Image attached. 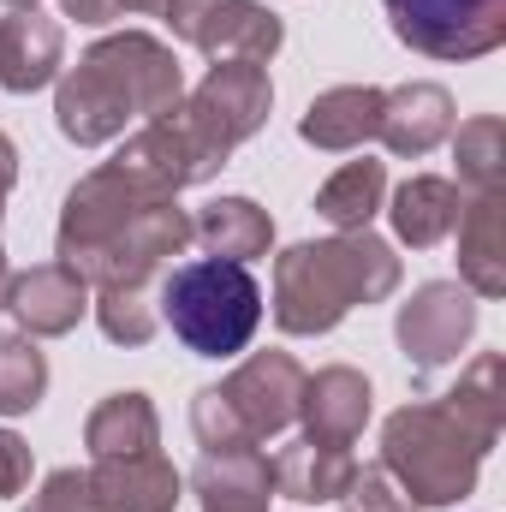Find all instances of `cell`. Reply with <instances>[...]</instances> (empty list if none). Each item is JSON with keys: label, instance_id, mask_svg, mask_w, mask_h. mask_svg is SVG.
Returning a JSON list of instances; mask_svg holds the SVG:
<instances>
[{"label": "cell", "instance_id": "6da1fadb", "mask_svg": "<svg viewBox=\"0 0 506 512\" xmlns=\"http://www.w3.org/2000/svg\"><path fill=\"white\" fill-rule=\"evenodd\" d=\"M179 96H185V72H179L173 48L143 30H120V36H102L60 78L54 126L78 149H96L108 137H126L131 120H155Z\"/></svg>", "mask_w": 506, "mask_h": 512}, {"label": "cell", "instance_id": "7a4b0ae2", "mask_svg": "<svg viewBox=\"0 0 506 512\" xmlns=\"http://www.w3.org/2000/svg\"><path fill=\"white\" fill-rule=\"evenodd\" d=\"M399 292V256L376 233H334L274 256V322L286 334H328L358 304Z\"/></svg>", "mask_w": 506, "mask_h": 512}, {"label": "cell", "instance_id": "3957f363", "mask_svg": "<svg viewBox=\"0 0 506 512\" xmlns=\"http://www.w3.org/2000/svg\"><path fill=\"white\" fill-rule=\"evenodd\" d=\"M489 447L435 399V405H405L381 423V465L399 483L411 507H453L477 489Z\"/></svg>", "mask_w": 506, "mask_h": 512}, {"label": "cell", "instance_id": "277c9868", "mask_svg": "<svg viewBox=\"0 0 506 512\" xmlns=\"http://www.w3.org/2000/svg\"><path fill=\"white\" fill-rule=\"evenodd\" d=\"M161 316L173 328V340L197 358H239L262 328V286L245 262H185L167 274L161 286Z\"/></svg>", "mask_w": 506, "mask_h": 512}, {"label": "cell", "instance_id": "5b68a950", "mask_svg": "<svg viewBox=\"0 0 506 512\" xmlns=\"http://www.w3.org/2000/svg\"><path fill=\"white\" fill-rule=\"evenodd\" d=\"M108 167L126 185H137L143 197H179L185 185L215 179L227 167V155L197 131V120L185 114V96H179L173 108H161L155 120H143V131H131Z\"/></svg>", "mask_w": 506, "mask_h": 512}, {"label": "cell", "instance_id": "8992f818", "mask_svg": "<svg viewBox=\"0 0 506 512\" xmlns=\"http://www.w3.org/2000/svg\"><path fill=\"white\" fill-rule=\"evenodd\" d=\"M393 36L429 60H483L506 42V0H381Z\"/></svg>", "mask_w": 506, "mask_h": 512}, {"label": "cell", "instance_id": "52a82bcc", "mask_svg": "<svg viewBox=\"0 0 506 512\" xmlns=\"http://www.w3.org/2000/svg\"><path fill=\"white\" fill-rule=\"evenodd\" d=\"M149 203H167V197H143L137 185H126L114 167H96L84 173L72 191H66V209H60V233H54V256L78 274L102 245H114L131 221L149 209Z\"/></svg>", "mask_w": 506, "mask_h": 512}, {"label": "cell", "instance_id": "ba28073f", "mask_svg": "<svg viewBox=\"0 0 506 512\" xmlns=\"http://www.w3.org/2000/svg\"><path fill=\"white\" fill-rule=\"evenodd\" d=\"M161 18L173 24L179 42L203 48L209 60H256L262 66L286 42L280 18L268 6H256V0H167Z\"/></svg>", "mask_w": 506, "mask_h": 512}, {"label": "cell", "instance_id": "9c48e42d", "mask_svg": "<svg viewBox=\"0 0 506 512\" xmlns=\"http://www.w3.org/2000/svg\"><path fill=\"white\" fill-rule=\"evenodd\" d=\"M268 108H274V84H268V66L256 60H215L203 84L185 96V114L221 155H233L245 137L268 126Z\"/></svg>", "mask_w": 506, "mask_h": 512}, {"label": "cell", "instance_id": "30bf717a", "mask_svg": "<svg viewBox=\"0 0 506 512\" xmlns=\"http://www.w3.org/2000/svg\"><path fill=\"white\" fill-rule=\"evenodd\" d=\"M185 245H191V215L179 209V197H167V203H149L114 245H102V251L90 256L78 268V280L84 286H143L149 274H161Z\"/></svg>", "mask_w": 506, "mask_h": 512}, {"label": "cell", "instance_id": "8fae6325", "mask_svg": "<svg viewBox=\"0 0 506 512\" xmlns=\"http://www.w3.org/2000/svg\"><path fill=\"white\" fill-rule=\"evenodd\" d=\"M399 352L417 364V370H435L447 358H459L477 334V298L459 286V280H429L417 286L405 304H399Z\"/></svg>", "mask_w": 506, "mask_h": 512}, {"label": "cell", "instance_id": "7c38bea8", "mask_svg": "<svg viewBox=\"0 0 506 512\" xmlns=\"http://www.w3.org/2000/svg\"><path fill=\"white\" fill-rule=\"evenodd\" d=\"M215 393H221V405L239 417V429H245L251 441H268V435H280L286 423H298L304 370H298L292 352H256V358H245Z\"/></svg>", "mask_w": 506, "mask_h": 512}, {"label": "cell", "instance_id": "4fadbf2b", "mask_svg": "<svg viewBox=\"0 0 506 512\" xmlns=\"http://www.w3.org/2000/svg\"><path fill=\"white\" fill-rule=\"evenodd\" d=\"M6 310L18 322V334L30 340H60L90 316V286L66 268V262H42L6 280Z\"/></svg>", "mask_w": 506, "mask_h": 512}, {"label": "cell", "instance_id": "5bb4252c", "mask_svg": "<svg viewBox=\"0 0 506 512\" xmlns=\"http://www.w3.org/2000/svg\"><path fill=\"white\" fill-rule=\"evenodd\" d=\"M66 60V30L60 18L36 12V6H12L0 18V90L12 96H36L60 78Z\"/></svg>", "mask_w": 506, "mask_h": 512}, {"label": "cell", "instance_id": "9a60e30c", "mask_svg": "<svg viewBox=\"0 0 506 512\" xmlns=\"http://www.w3.org/2000/svg\"><path fill=\"white\" fill-rule=\"evenodd\" d=\"M84 477H90L96 512H173L179 489H185L173 459H161L155 447L149 453H120V459H96Z\"/></svg>", "mask_w": 506, "mask_h": 512}, {"label": "cell", "instance_id": "2e32d148", "mask_svg": "<svg viewBox=\"0 0 506 512\" xmlns=\"http://www.w3.org/2000/svg\"><path fill=\"white\" fill-rule=\"evenodd\" d=\"M370 382L352 364H328L316 376H304L298 393V417H304V441H328V447H352L370 423Z\"/></svg>", "mask_w": 506, "mask_h": 512}, {"label": "cell", "instance_id": "e0dca14e", "mask_svg": "<svg viewBox=\"0 0 506 512\" xmlns=\"http://www.w3.org/2000/svg\"><path fill=\"white\" fill-rule=\"evenodd\" d=\"M459 280L471 298L506 292V191H477L459 215Z\"/></svg>", "mask_w": 506, "mask_h": 512}, {"label": "cell", "instance_id": "ac0fdd59", "mask_svg": "<svg viewBox=\"0 0 506 512\" xmlns=\"http://www.w3.org/2000/svg\"><path fill=\"white\" fill-rule=\"evenodd\" d=\"M376 137L393 155H429L435 143L453 137V96L441 84H399L381 96V126Z\"/></svg>", "mask_w": 506, "mask_h": 512}, {"label": "cell", "instance_id": "d6986e66", "mask_svg": "<svg viewBox=\"0 0 506 512\" xmlns=\"http://www.w3.org/2000/svg\"><path fill=\"white\" fill-rule=\"evenodd\" d=\"M191 489L203 512H268L274 501V471L256 447H227V453H203L191 471Z\"/></svg>", "mask_w": 506, "mask_h": 512}, {"label": "cell", "instance_id": "ffe728a7", "mask_svg": "<svg viewBox=\"0 0 506 512\" xmlns=\"http://www.w3.org/2000/svg\"><path fill=\"white\" fill-rule=\"evenodd\" d=\"M381 96L376 84H340V90H322L304 120H298V137L328 149V155H346V149H364L381 126Z\"/></svg>", "mask_w": 506, "mask_h": 512}, {"label": "cell", "instance_id": "44dd1931", "mask_svg": "<svg viewBox=\"0 0 506 512\" xmlns=\"http://www.w3.org/2000/svg\"><path fill=\"white\" fill-rule=\"evenodd\" d=\"M459 215H465V197H459V185L441 179V173H411V179L393 191V203H387V221H393L399 245H411V251L441 245V239L459 227Z\"/></svg>", "mask_w": 506, "mask_h": 512}, {"label": "cell", "instance_id": "7402d4cb", "mask_svg": "<svg viewBox=\"0 0 506 512\" xmlns=\"http://www.w3.org/2000/svg\"><path fill=\"white\" fill-rule=\"evenodd\" d=\"M268 471H274V495H286L298 507H322V501H340L346 495L358 459L346 447H328V441H292Z\"/></svg>", "mask_w": 506, "mask_h": 512}, {"label": "cell", "instance_id": "603a6c76", "mask_svg": "<svg viewBox=\"0 0 506 512\" xmlns=\"http://www.w3.org/2000/svg\"><path fill=\"white\" fill-rule=\"evenodd\" d=\"M191 239L209 256H221V262H245L251 268L256 256H268V245H274V221L251 197H221V203H209L191 221Z\"/></svg>", "mask_w": 506, "mask_h": 512}, {"label": "cell", "instance_id": "cb8c5ba5", "mask_svg": "<svg viewBox=\"0 0 506 512\" xmlns=\"http://www.w3.org/2000/svg\"><path fill=\"white\" fill-rule=\"evenodd\" d=\"M161 441V417L149 405V393H108L90 423H84V447L90 459H120V453H149Z\"/></svg>", "mask_w": 506, "mask_h": 512}, {"label": "cell", "instance_id": "d4e9b609", "mask_svg": "<svg viewBox=\"0 0 506 512\" xmlns=\"http://www.w3.org/2000/svg\"><path fill=\"white\" fill-rule=\"evenodd\" d=\"M483 447H495L501 441V423H506V358L501 352H483V358H471V370L459 376V387L441 399Z\"/></svg>", "mask_w": 506, "mask_h": 512}, {"label": "cell", "instance_id": "484cf974", "mask_svg": "<svg viewBox=\"0 0 506 512\" xmlns=\"http://www.w3.org/2000/svg\"><path fill=\"white\" fill-rule=\"evenodd\" d=\"M381 197H387V167L381 161H346L322 191H316V215L340 233H364L381 215Z\"/></svg>", "mask_w": 506, "mask_h": 512}, {"label": "cell", "instance_id": "4316f807", "mask_svg": "<svg viewBox=\"0 0 506 512\" xmlns=\"http://www.w3.org/2000/svg\"><path fill=\"white\" fill-rule=\"evenodd\" d=\"M48 393V358L30 334H0V417L36 411Z\"/></svg>", "mask_w": 506, "mask_h": 512}, {"label": "cell", "instance_id": "83f0119b", "mask_svg": "<svg viewBox=\"0 0 506 512\" xmlns=\"http://www.w3.org/2000/svg\"><path fill=\"white\" fill-rule=\"evenodd\" d=\"M453 161H459V179L471 191H501L506 179V126L501 114H477L465 120L453 137Z\"/></svg>", "mask_w": 506, "mask_h": 512}, {"label": "cell", "instance_id": "f1b7e54d", "mask_svg": "<svg viewBox=\"0 0 506 512\" xmlns=\"http://www.w3.org/2000/svg\"><path fill=\"white\" fill-rule=\"evenodd\" d=\"M90 310L114 346H149L155 340V310H149L143 286H102V298Z\"/></svg>", "mask_w": 506, "mask_h": 512}, {"label": "cell", "instance_id": "f546056e", "mask_svg": "<svg viewBox=\"0 0 506 512\" xmlns=\"http://www.w3.org/2000/svg\"><path fill=\"white\" fill-rule=\"evenodd\" d=\"M191 429H197V441H203V453H227V447H256L251 435L239 429V417L221 405V393L215 387H203L197 399H191Z\"/></svg>", "mask_w": 506, "mask_h": 512}, {"label": "cell", "instance_id": "4dcf8cb0", "mask_svg": "<svg viewBox=\"0 0 506 512\" xmlns=\"http://www.w3.org/2000/svg\"><path fill=\"white\" fill-rule=\"evenodd\" d=\"M340 507L346 512H417L399 495V483L387 477V465H358L352 483H346V495H340Z\"/></svg>", "mask_w": 506, "mask_h": 512}, {"label": "cell", "instance_id": "1f68e13d", "mask_svg": "<svg viewBox=\"0 0 506 512\" xmlns=\"http://www.w3.org/2000/svg\"><path fill=\"white\" fill-rule=\"evenodd\" d=\"M24 512H96L90 477H84V471H48V483L30 495Z\"/></svg>", "mask_w": 506, "mask_h": 512}, {"label": "cell", "instance_id": "d6a6232c", "mask_svg": "<svg viewBox=\"0 0 506 512\" xmlns=\"http://www.w3.org/2000/svg\"><path fill=\"white\" fill-rule=\"evenodd\" d=\"M30 471H36V453L24 435L0 429V495H24L30 489Z\"/></svg>", "mask_w": 506, "mask_h": 512}, {"label": "cell", "instance_id": "836d02e7", "mask_svg": "<svg viewBox=\"0 0 506 512\" xmlns=\"http://www.w3.org/2000/svg\"><path fill=\"white\" fill-rule=\"evenodd\" d=\"M60 12L78 18V24H114V18H120L114 0H60Z\"/></svg>", "mask_w": 506, "mask_h": 512}, {"label": "cell", "instance_id": "e575fe53", "mask_svg": "<svg viewBox=\"0 0 506 512\" xmlns=\"http://www.w3.org/2000/svg\"><path fill=\"white\" fill-rule=\"evenodd\" d=\"M12 185H18V149H12V137L0 131V203L12 197Z\"/></svg>", "mask_w": 506, "mask_h": 512}, {"label": "cell", "instance_id": "d590c367", "mask_svg": "<svg viewBox=\"0 0 506 512\" xmlns=\"http://www.w3.org/2000/svg\"><path fill=\"white\" fill-rule=\"evenodd\" d=\"M120 12H167V0H114Z\"/></svg>", "mask_w": 506, "mask_h": 512}, {"label": "cell", "instance_id": "8d00e7d4", "mask_svg": "<svg viewBox=\"0 0 506 512\" xmlns=\"http://www.w3.org/2000/svg\"><path fill=\"white\" fill-rule=\"evenodd\" d=\"M6 280L12 274H6V245H0V310H6Z\"/></svg>", "mask_w": 506, "mask_h": 512}]
</instances>
